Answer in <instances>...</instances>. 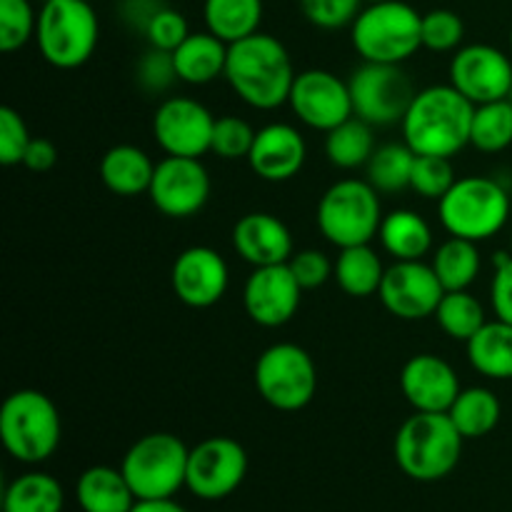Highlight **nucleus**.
I'll list each match as a JSON object with an SVG mask.
<instances>
[{"instance_id":"obj_17","label":"nucleus","mask_w":512,"mask_h":512,"mask_svg":"<svg viewBox=\"0 0 512 512\" xmlns=\"http://www.w3.org/2000/svg\"><path fill=\"white\" fill-rule=\"evenodd\" d=\"M380 303L390 315L400 320L435 318L445 288L440 285L433 265L423 260H395L385 270L383 285L378 290Z\"/></svg>"},{"instance_id":"obj_40","label":"nucleus","mask_w":512,"mask_h":512,"mask_svg":"<svg viewBox=\"0 0 512 512\" xmlns=\"http://www.w3.org/2000/svg\"><path fill=\"white\" fill-rule=\"evenodd\" d=\"M253 140L255 130L250 128L248 120L238 118V115H223V118H215L210 153H215L223 160H248Z\"/></svg>"},{"instance_id":"obj_25","label":"nucleus","mask_w":512,"mask_h":512,"mask_svg":"<svg viewBox=\"0 0 512 512\" xmlns=\"http://www.w3.org/2000/svg\"><path fill=\"white\" fill-rule=\"evenodd\" d=\"M175 70H178L180 83L188 85H208L225 75V63H228V43L213 35L190 33L178 48L173 50Z\"/></svg>"},{"instance_id":"obj_42","label":"nucleus","mask_w":512,"mask_h":512,"mask_svg":"<svg viewBox=\"0 0 512 512\" xmlns=\"http://www.w3.org/2000/svg\"><path fill=\"white\" fill-rule=\"evenodd\" d=\"M30 140H33V135H30L23 115L10 105H3L0 108V163L8 165V168L10 165H23Z\"/></svg>"},{"instance_id":"obj_29","label":"nucleus","mask_w":512,"mask_h":512,"mask_svg":"<svg viewBox=\"0 0 512 512\" xmlns=\"http://www.w3.org/2000/svg\"><path fill=\"white\" fill-rule=\"evenodd\" d=\"M448 415L465 440H478L498 428L503 405L493 390L473 385V388L460 390L455 403L450 405Z\"/></svg>"},{"instance_id":"obj_18","label":"nucleus","mask_w":512,"mask_h":512,"mask_svg":"<svg viewBox=\"0 0 512 512\" xmlns=\"http://www.w3.org/2000/svg\"><path fill=\"white\" fill-rule=\"evenodd\" d=\"M170 285L180 303L188 308H213L228 293V263L218 250L208 245L185 248L170 270Z\"/></svg>"},{"instance_id":"obj_7","label":"nucleus","mask_w":512,"mask_h":512,"mask_svg":"<svg viewBox=\"0 0 512 512\" xmlns=\"http://www.w3.org/2000/svg\"><path fill=\"white\" fill-rule=\"evenodd\" d=\"M100 40V23L93 3L85 0H45L38 13L35 43L45 63L58 70H75L93 58Z\"/></svg>"},{"instance_id":"obj_27","label":"nucleus","mask_w":512,"mask_h":512,"mask_svg":"<svg viewBox=\"0 0 512 512\" xmlns=\"http://www.w3.org/2000/svg\"><path fill=\"white\" fill-rule=\"evenodd\" d=\"M468 360L490 380H512V323L488 320L468 340Z\"/></svg>"},{"instance_id":"obj_50","label":"nucleus","mask_w":512,"mask_h":512,"mask_svg":"<svg viewBox=\"0 0 512 512\" xmlns=\"http://www.w3.org/2000/svg\"><path fill=\"white\" fill-rule=\"evenodd\" d=\"M508 100H510V103H512V90H510V95H508Z\"/></svg>"},{"instance_id":"obj_45","label":"nucleus","mask_w":512,"mask_h":512,"mask_svg":"<svg viewBox=\"0 0 512 512\" xmlns=\"http://www.w3.org/2000/svg\"><path fill=\"white\" fill-rule=\"evenodd\" d=\"M290 273L295 275V280L300 283L303 290H315L323 288L335 273V260H330L323 250L315 248H305V250H295L293 258L288 260Z\"/></svg>"},{"instance_id":"obj_51","label":"nucleus","mask_w":512,"mask_h":512,"mask_svg":"<svg viewBox=\"0 0 512 512\" xmlns=\"http://www.w3.org/2000/svg\"><path fill=\"white\" fill-rule=\"evenodd\" d=\"M510 48H512V30H510Z\"/></svg>"},{"instance_id":"obj_2","label":"nucleus","mask_w":512,"mask_h":512,"mask_svg":"<svg viewBox=\"0 0 512 512\" xmlns=\"http://www.w3.org/2000/svg\"><path fill=\"white\" fill-rule=\"evenodd\" d=\"M475 105L453 85H430L415 93L403 123V140L418 155L453 158L470 145Z\"/></svg>"},{"instance_id":"obj_12","label":"nucleus","mask_w":512,"mask_h":512,"mask_svg":"<svg viewBox=\"0 0 512 512\" xmlns=\"http://www.w3.org/2000/svg\"><path fill=\"white\" fill-rule=\"evenodd\" d=\"M248 475V453L243 445L225 435L203 440L190 448L185 488L200 500H223L243 485Z\"/></svg>"},{"instance_id":"obj_44","label":"nucleus","mask_w":512,"mask_h":512,"mask_svg":"<svg viewBox=\"0 0 512 512\" xmlns=\"http://www.w3.org/2000/svg\"><path fill=\"white\" fill-rule=\"evenodd\" d=\"M188 35L190 28L185 15L168 8V5H160L158 13L153 15V20H150L148 28H145V38H148L150 48L168 50V53H173Z\"/></svg>"},{"instance_id":"obj_53","label":"nucleus","mask_w":512,"mask_h":512,"mask_svg":"<svg viewBox=\"0 0 512 512\" xmlns=\"http://www.w3.org/2000/svg\"><path fill=\"white\" fill-rule=\"evenodd\" d=\"M85 3H95V0H85Z\"/></svg>"},{"instance_id":"obj_33","label":"nucleus","mask_w":512,"mask_h":512,"mask_svg":"<svg viewBox=\"0 0 512 512\" xmlns=\"http://www.w3.org/2000/svg\"><path fill=\"white\" fill-rule=\"evenodd\" d=\"M375 148L378 145H375L373 125L365 123L358 115L325 133V155L340 170H355L368 165Z\"/></svg>"},{"instance_id":"obj_10","label":"nucleus","mask_w":512,"mask_h":512,"mask_svg":"<svg viewBox=\"0 0 512 512\" xmlns=\"http://www.w3.org/2000/svg\"><path fill=\"white\" fill-rule=\"evenodd\" d=\"M253 375L260 398L280 413H298L308 408L318 393L315 360L295 343H275L265 348Z\"/></svg>"},{"instance_id":"obj_9","label":"nucleus","mask_w":512,"mask_h":512,"mask_svg":"<svg viewBox=\"0 0 512 512\" xmlns=\"http://www.w3.org/2000/svg\"><path fill=\"white\" fill-rule=\"evenodd\" d=\"M190 448L173 433H150L135 440L120 470L138 500L175 498L188 478Z\"/></svg>"},{"instance_id":"obj_32","label":"nucleus","mask_w":512,"mask_h":512,"mask_svg":"<svg viewBox=\"0 0 512 512\" xmlns=\"http://www.w3.org/2000/svg\"><path fill=\"white\" fill-rule=\"evenodd\" d=\"M430 265H433L445 293H453V290H468L478 280L483 260H480L478 243L450 235L443 245L433 250Z\"/></svg>"},{"instance_id":"obj_35","label":"nucleus","mask_w":512,"mask_h":512,"mask_svg":"<svg viewBox=\"0 0 512 512\" xmlns=\"http://www.w3.org/2000/svg\"><path fill=\"white\" fill-rule=\"evenodd\" d=\"M435 320H438V325L448 338L460 340V343H468L488 323L483 303L470 290L445 293L438 310H435Z\"/></svg>"},{"instance_id":"obj_43","label":"nucleus","mask_w":512,"mask_h":512,"mask_svg":"<svg viewBox=\"0 0 512 512\" xmlns=\"http://www.w3.org/2000/svg\"><path fill=\"white\" fill-rule=\"evenodd\" d=\"M363 0H300V10L305 18L323 30H338L353 25Z\"/></svg>"},{"instance_id":"obj_34","label":"nucleus","mask_w":512,"mask_h":512,"mask_svg":"<svg viewBox=\"0 0 512 512\" xmlns=\"http://www.w3.org/2000/svg\"><path fill=\"white\" fill-rule=\"evenodd\" d=\"M415 150L408 143H385L375 148L370 155L365 173H368V183L373 185L378 193L393 195L400 190L410 188V178H413L415 165Z\"/></svg>"},{"instance_id":"obj_22","label":"nucleus","mask_w":512,"mask_h":512,"mask_svg":"<svg viewBox=\"0 0 512 512\" xmlns=\"http://www.w3.org/2000/svg\"><path fill=\"white\" fill-rule=\"evenodd\" d=\"M233 248L253 268L283 265L295 253L288 225L270 213L243 215L233 228Z\"/></svg>"},{"instance_id":"obj_13","label":"nucleus","mask_w":512,"mask_h":512,"mask_svg":"<svg viewBox=\"0 0 512 512\" xmlns=\"http://www.w3.org/2000/svg\"><path fill=\"white\" fill-rule=\"evenodd\" d=\"M210 190L213 183L203 160L165 155L160 163H155L148 198L163 215L183 220L193 218L208 205Z\"/></svg>"},{"instance_id":"obj_54","label":"nucleus","mask_w":512,"mask_h":512,"mask_svg":"<svg viewBox=\"0 0 512 512\" xmlns=\"http://www.w3.org/2000/svg\"><path fill=\"white\" fill-rule=\"evenodd\" d=\"M160 3H163V0H160Z\"/></svg>"},{"instance_id":"obj_41","label":"nucleus","mask_w":512,"mask_h":512,"mask_svg":"<svg viewBox=\"0 0 512 512\" xmlns=\"http://www.w3.org/2000/svg\"><path fill=\"white\" fill-rule=\"evenodd\" d=\"M135 78H138V85L145 90V93H165V90L173 88V83H178V70H175L173 53L168 50L150 48L143 58L135 65Z\"/></svg>"},{"instance_id":"obj_37","label":"nucleus","mask_w":512,"mask_h":512,"mask_svg":"<svg viewBox=\"0 0 512 512\" xmlns=\"http://www.w3.org/2000/svg\"><path fill=\"white\" fill-rule=\"evenodd\" d=\"M38 13L30 0H0V50L15 53L35 38Z\"/></svg>"},{"instance_id":"obj_11","label":"nucleus","mask_w":512,"mask_h":512,"mask_svg":"<svg viewBox=\"0 0 512 512\" xmlns=\"http://www.w3.org/2000/svg\"><path fill=\"white\" fill-rule=\"evenodd\" d=\"M348 85L355 115L373 128L375 125L388 128V125L403 123L405 113L418 93L403 65L368 63V60H363V65L353 70Z\"/></svg>"},{"instance_id":"obj_38","label":"nucleus","mask_w":512,"mask_h":512,"mask_svg":"<svg viewBox=\"0 0 512 512\" xmlns=\"http://www.w3.org/2000/svg\"><path fill=\"white\" fill-rule=\"evenodd\" d=\"M453 158H440V155H415L413 178L410 188L428 200H440L455 185Z\"/></svg>"},{"instance_id":"obj_52","label":"nucleus","mask_w":512,"mask_h":512,"mask_svg":"<svg viewBox=\"0 0 512 512\" xmlns=\"http://www.w3.org/2000/svg\"><path fill=\"white\" fill-rule=\"evenodd\" d=\"M510 248H512V233H510Z\"/></svg>"},{"instance_id":"obj_24","label":"nucleus","mask_w":512,"mask_h":512,"mask_svg":"<svg viewBox=\"0 0 512 512\" xmlns=\"http://www.w3.org/2000/svg\"><path fill=\"white\" fill-rule=\"evenodd\" d=\"M155 163L143 148L130 143L113 145L100 160V180L105 188L123 198L148 193L153 183Z\"/></svg>"},{"instance_id":"obj_28","label":"nucleus","mask_w":512,"mask_h":512,"mask_svg":"<svg viewBox=\"0 0 512 512\" xmlns=\"http://www.w3.org/2000/svg\"><path fill=\"white\" fill-rule=\"evenodd\" d=\"M385 265L380 255L368 245H353V248H340L335 258L333 280L338 288L350 298H370L378 295L385 278Z\"/></svg>"},{"instance_id":"obj_36","label":"nucleus","mask_w":512,"mask_h":512,"mask_svg":"<svg viewBox=\"0 0 512 512\" xmlns=\"http://www.w3.org/2000/svg\"><path fill=\"white\" fill-rule=\"evenodd\" d=\"M470 145L480 153H503L512 145V103L508 98L475 105Z\"/></svg>"},{"instance_id":"obj_46","label":"nucleus","mask_w":512,"mask_h":512,"mask_svg":"<svg viewBox=\"0 0 512 512\" xmlns=\"http://www.w3.org/2000/svg\"><path fill=\"white\" fill-rule=\"evenodd\" d=\"M490 303L498 320L512 323V253L495 255V273L490 283Z\"/></svg>"},{"instance_id":"obj_1","label":"nucleus","mask_w":512,"mask_h":512,"mask_svg":"<svg viewBox=\"0 0 512 512\" xmlns=\"http://www.w3.org/2000/svg\"><path fill=\"white\" fill-rule=\"evenodd\" d=\"M288 48L275 35L253 33L228 45L225 75L233 93L255 110H275L288 103L295 83Z\"/></svg>"},{"instance_id":"obj_16","label":"nucleus","mask_w":512,"mask_h":512,"mask_svg":"<svg viewBox=\"0 0 512 512\" xmlns=\"http://www.w3.org/2000/svg\"><path fill=\"white\" fill-rule=\"evenodd\" d=\"M450 85L473 105L508 98L512 90L510 55L488 43L458 48L450 60Z\"/></svg>"},{"instance_id":"obj_26","label":"nucleus","mask_w":512,"mask_h":512,"mask_svg":"<svg viewBox=\"0 0 512 512\" xmlns=\"http://www.w3.org/2000/svg\"><path fill=\"white\" fill-rule=\"evenodd\" d=\"M378 238L393 260H423L433 250V228L423 215L408 208L385 215Z\"/></svg>"},{"instance_id":"obj_14","label":"nucleus","mask_w":512,"mask_h":512,"mask_svg":"<svg viewBox=\"0 0 512 512\" xmlns=\"http://www.w3.org/2000/svg\"><path fill=\"white\" fill-rule=\"evenodd\" d=\"M288 105L300 123L323 133H330L355 115L348 80L323 68H310L295 75Z\"/></svg>"},{"instance_id":"obj_31","label":"nucleus","mask_w":512,"mask_h":512,"mask_svg":"<svg viewBox=\"0 0 512 512\" xmlns=\"http://www.w3.org/2000/svg\"><path fill=\"white\" fill-rule=\"evenodd\" d=\"M203 18L210 33L233 45L258 33L263 23V0H205Z\"/></svg>"},{"instance_id":"obj_6","label":"nucleus","mask_w":512,"mask_h":512,"mask_svg":"<svg viewBox=\"0 0 512 512\" xmlns=\"http://www.w3.org/2000/svg\"><path fill=\"white\" fill-rule=\"evenodd\" d=\"M510 195L500 180L485 175H465L438 200L443 228L453 238L483 240L495 238L510 220Z\"/></svg>"},{"instance_id":"obj_5","label":"nucleus","mask_w":512,"mask_h":512,"mask_svg":"<svg viewBox=\"0 0 512 512\" xmlns=\"http://www.w3.org/2000/svg\"><path fill=\"white\" fill-rule=\"evenodd\" d=\"M350 40L368 63L403 65L423 48V15L403 0L370 3L350 25Z\"/></svg>"},{"instance_id":"obj_39","label":"nucleus","mask_w":512,"mask_h":512,"mask_svg":"<svg viewBox=\"0 0 512 512\" xmlns=\"http://www.w3.org/2000/svg\"><path fill=\"white\" fill-rule=\"evenodd\" d=\"M465 23L455 10L435 8L423 15V48L433 53H450L463 45Z\"/></svg>"},{"instance_id":"obj_49","label":"nucleus","mask_w":512,"mask_h":512,"mask_svg":"<svg viewBox=\"0 0 512 512\" xmlns=\"http://www.w3.org/2000/svg\"><path fill=\"white\" fill-rule=\"evenodd\" d=\"M363 3H368V5L370 3H385V0H363Z\"/></svg>"},{"instance_id":"obj_20","label":"nucleus","mask_w":512,"mask_h":512,"mask_svg":"<svg viewBox=\"0 0 512 512\" xmlns=\"http://www.w3.org/2000/svg\"><path fill=\"white\" fill-rule=\"evenodd\" d=\"M400 390L415 413H448L463 388L448 360L433 353H418L400 370Z\"/></svg>"},{"instance_id":"obj_3","label":"nucleus","mask_w":512,"mask_h":512,"mask_svg":"<svg viewBox=\"0 0 512 512\" xmlns=\"http://www.w3.org/2000/svg\"><path fill=\"white\" fill-rule=\"evenodd\" d=\"M463 443L448 413H415L395 435V463L410 480L435 483L458 468Z\"/></svg>"},{"instance_id":"obj_19","label":"nucleus","mask_w":512,"mask_h":512,"mask_svg":"<svg viewBox=\"0 0 512 512\" xmlns=\"http://www.w3.org/2000/svg\"><path fill=\"white\" fill-rule=\"evenodd\" d=\"M300 298H303V288L290 273L288 263L253 268L250 278L245 280V313L263 328H280L290 323L298 313Z\"/></svg>"},{"instance_id":"obj_23","label":"nucleus","mask_w":512,"mask_h":512,"mask_svg":"<svg viewBox=\"0 0 512 512\" xmlns=\"http://www.w3.org/2000/svg\"><path fill=\"white\" fill-rule=\"evenodd\" d=\"M75 500L83 512H130L138 503L123 470L93 465L75 483Z\"/></svg>"},{"instance_id":"obj_47","label":"nucleus","mask_w":512,"mask_h":512,"mask_svg":"<svg viewBox=\"0 0 512 512\" xmlns=\"http://www.w3.org/2000/svg\"><path fill=\"white\" fill-rule=\"evenodd\" d=\"M58 163V148H55L53 140L48 138H33L30 140L28 150H25L23 165L33 173H48Z\"/></svg>"},{"instance_id":"obj_30","label":"nucleus","mask_w":512,"mask_h":512,"mask_svg":"<svg viewBox=\"0 0 512 512\" xmlns=\"http://www.w3.org/2000/svg\"><path fill=\"white\" fill-rule=\"evenodd\" d=\"M65 490L58 478L40 470L18 475L3 493V512H63Z\"/></svg>"},{"instance_id":"obj_48","label":"nucleus","mask_w":512,"mask_h":512,"mask_svg":"<svg viewBox=\"0 0 512 512\" xmlns=\"http://www.w3.org/2000/svg\"><path fill=\"white\" fill-rule=\"evenodd\" d=\"M130 512H188L183 505L175 503V498L165 500H138Z\"/></svg>"},{"instance_id":"obj_8","label":"nucleus","mask_w":512,"mask_h":512,"mask_svg":"<svg viewBox=\"0 0 512 512\" xmlns=\"http://www.w3.org/2000/svg\"><path fill=\"white\" fill-rule=\"evenodd\" d=\"M380 193L360 178H345L330 185L318 203V228L335 248L368 245L378 238L383 223Z\"/></svg>"},{"instance_id":"obj_4","label":"nucleus","mask_w":512,"mask_h":512,"mask_svg":"<svg viewBox=\"0 0 512 512\" xmlns=\"http://www.w3.org/2000/svg\"><path fill=\"white\" fill-rule=\"evenodd\" d=\"M63 438V423L53 400L40 390H15L0 408V440L18 463L40 465L53 458Z\"/></svg>"},{"instance_id":"obj_15","label":"nucleus","mask_w":512,"mask_h":512,"mask_svg":"<svg viewBox=\"0 0 512 512\" xmlns=\"http://www.w3.org/2000/svg\"><path fill=\"white\" fill-rule=\"evenodd\" d=\"M215 115L200 100L165 98L153 115V135L165 155L203 158L213 145Z\"/></svg>"},{"instance_id":"obj_21","label":"nucleus","mask_w":512,"mask_h":512,"mask_svg":"<svg viewBox=\"0 0 512 512\" xmlns=\"http://www.w3.org/2000/svg\"><path fill=\"white\" fill-rule=\"evenodd\" d=\"M308 145L300 130L290 123H268L255 130L248 165L260 180L285 183L303 170Z\"/></svg>"}]
</instances>
